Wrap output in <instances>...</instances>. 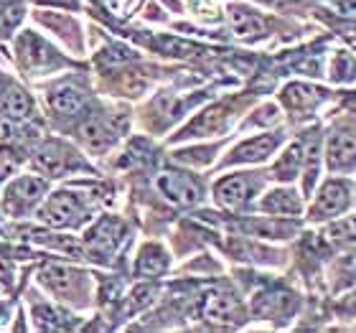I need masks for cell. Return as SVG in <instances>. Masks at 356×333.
<instances>
[{
	"mask_svg": "<svg viewBox=\"0 0 356 333\" xmlns=\"http://www.w3.org/2000/svg\"><path fill=\"white\" fill-rule=\"evenodd\" d=\"M38 282L54 298H59V300L74 303L79 308H84L89 303V288H92V282H89V275L82 273V270L59 265V262H49V265L41 267Z\"/></svg>",
	"mask_w": 356,
	"mask_h": 333,
	"instance_id": "obj_1",
	"label": "cell"
},
{
	"mask_svg": "<svg viewBox=\"0 0 356 333\" xmlns=\"http://www.w3.org/2000/svg\"><path fill=\"white\" fill-rule=\"evenodd\" d=\"M36 216L54 229H76L89 219L87 201L74 191H54L41 201Z\"/></svg>",
	"mask_w": 356,
	"mask_h": 333,
	"instance_id": "obj_2",
	"label": "cell"
},
{
	"mask_svg": "<svg viewBox=\"0 0 356 333\" xmlns=\"http://www.w3.org/2000/svg\"><path fill=\"white\" fill-rule=\"evenodd\" d=\"M49 193V181L41 176H18L13 181H8L6 191H3V211L13 219H23L31 216L41 206V201Z\"/></svg>",
	"mask_w": 356,
	"mask_h": 333,
	"instance_id": "obj_3",
	"label": "cell"
},
{
	"mask_svg": "<svg viewBox=\"0 0 356 333\" xmlns=\"http://www.w3.org/2000/svg\"><path fill=\"white\" fill-rule=\"evenodd\" d=\"M125 239H127L125 224L120 222V219H115V216H104V219H99L84 234V250H87L89 259L107 265L118 254V250L122 247Z\"/></svg>",
	"mask_w": 356,
	"mask_h": 333,
	"instance_id": "obj_4",
	"label": "cell"
},
{
	"mask_svg": "<svg viewBox=\"0 0 356 333\" xmlns=\"http://www.w3.org/2000/svg\"><path fill=\"white\" fill-rule=\"evenodd\" d=\"M33 163L49 178H64L69 173H76V170H87V163L82 161V156L61 140H49L41 148H36Z\"/></svg>",
	"mask_w": 356,
	"mask_h": 333,
	"instance_id": "obj_5",
	"label": "cell"
},
{
	"mask_svg": "<svg viewBox=\"0 0 356 333\" xmlns=\"http://www.w3.org/2000/svg\"><path fill=\"white\" fill-rule=\"evenodd\" d=\"M260 186L262 178L257 173H232V176H224L222 181H216L214 199L219 206L229 209V211H239L254 199Z\"/></svg>",
	"mask_w": 356,
	"mask_h": 333,
	"instance_id": "obj_6",
	"label": "cell"
},
{
	"mask_svg": "<svg viewBox=\"0 0 356 333\" xmlns=\"http://www.w3.org/2000/svg\"><path fill=\"white\" fill-rule=\"evenodd\" d=\"M156 188L161 191V196L165 201H171L176 206H193L204 196V188H201L199 181L191 173L176 168L161 170L156 178Z\"/></svg>",
	"mask_w": 356,
	"mask_h": 333,
	"instance_id": "obj_7",
	"label": "cell"
},
{
	"mask_svg": "<svg viewBox=\"0 0 356 333\" xmlns=\"http://www.w3.org/2000/svg\"><path fill=\"white\" fill-rule=\"evenodd\" d=\"M15 54H18L21 67L26 69L29 74L49 72V69H56L61 64V56L56 54V49H51V46L46 44L41 36H36L33 31H23L21 38L15 41Z\"/></svg>",
	"mask_w": 356,
	"mask_h": 333,
	"instance_id": "obj_8",
	"label": "cell"
},
{
	"mask_svg": "<svg viewBox=\"0 0 356 333\" xmlns=\"http://www.w3.org/2000/svg\"><path fill=\"white\" fill-rule=\"evenodd\" d=\"M354 201V188L349 181L343 178H331L321 186L318 196L311 206V219L313 222H323V219H336L339 214H343Z\"/></svg>",
	"mask_w": 356,
	"mask_h": 333,
	"instance_id": "obj_9",
	"label": "cell"
},
{
	"mask_svg": "<svg viewBox=\"0 0 356 333\" xmlns=\"http://www.w3.org/2000/svg\"><path fill=\"white\" fill-rule=\"evenodd\" d=\"M201 316L211 323H224V326H237L245 320V305L232 290L216 288L207 293L201 303Z\"/></svg>",
	"mask_w": 356,
	"mask_h": 333,
	"instance_id": "obj_10",
	"label": "cell"
},
{
	"mask_svg": "<svg viewBox=\"0 0 356 333\" xmlns=\"http://www.w3.org/2000/svg\"><path fill=\"white\" fill-rule=\"evenodd\" d=\"M326 165L334 173H349L356 165V133L336 130L328 135L326 143Z\"/></svg>",
	"mask_w": 356,
	"mask_h": 333,
	"instance_id": "obj_11",
	"label": "cell"
},
{
	"mask_svg": "<svg viewBox=\"0 0 356 333\" xmlns=\"http://www.w3.org/2000/svg\"><path fill=\"white\" fill-rule=\"evenodd\" d=\"M280 133H270V135H257L252 140L239 143L237 148L232 150L229 158H227V165H237V163H262L273 156L277 145H280Z\"/></svg>",
	"mask_w": 356,
	"mask_h": 333,
	"instance_id": "obj_12",
	"label": "cell"
},
{
	"mask_svg": "<svg viewBox=\"0 0 356 333\" xmlns=\"http://www.w3.org/2000/svg\"><path fill=\"white\" fill-rule=\"evenodd\" d=\"M33 110H36V104L26 89L13 82L0 84V115L3 117L13 120V122H26L33 117Z\"/></svg>",
	"mask_w": 356,
	"mask_h": 333,
	"instance_id": "obj_13",
	"label": "cell"
},
{
	"mask_svg": "<svg viewBox=\"0 0 356 333\" xmlns=\"http://www.w3.org/2000/svg\"><path fill=\"white\" fill-rule=\"evenodd\" d=\"M46 99H49V110L56 117H74L87 104V92L79 89L76 84H61V87L51 89V95Z\"/></svg>",
	"mask_w": 356,
	"mask_h": 333,
	"instance_id": "obj_14",
	"label": "cell"
},
{
	"mask_svg": "<svg viewBox=\"0 0 356 333\" xmlns=\"http://www.w3.org/2000/svg\"><path fill=\"white\" fill-rule=\"evenodd\" d=\"M260 211L273 216H298L303 211V199L298 191H293L288 186H280V188H273L262 196Z\"/></svg>",
	"mask_w": 356,
	"mask_h": 333,
	"instance_id": "obj_15",
	"label": "cell"
},
{
	"mask_svg": "<svg viewBox=\"0 0 356 333\" xmlns=\"http://www.w3.org/2000/svg\"><path fill=\"white\" fill-rule=\"evenodd\" d=\"M229 23L234 36L245 38V41H257L267 33V23L260 13H254L245 6H232L229 8Z\"/></svg>",
	"mask_w": 356,
	"mask_h": 333,
	"instance_id": "obj_16",
	"label": "cell"
},
{
	"mask_svg": "<svg viewBox=\"0 0 356 333\" xmlns=\"http://www.w3.org/2000/svg\"><path fill=\"white\" fill-rule=\"evenodd\" d=\"M76 138L82 140L84 148L99 153V150H104L112 140H115V130L110 127V122H107V120L99 117V115H95V117H87L82 125H79V130H76Z\"/></svg>",
	"mask_w": 356,
	"mask_h": 333,
	"instance_id": "obj_17",
	"label": "cell"
},
{
	"mask_svg": "<svg viewBox=\"0 0 356 333\" xmlns=\"http://www.w3.org/2000/svg\"><path fill=\"white\" fill-rule=\"evenodd\" d=\"M171 259L161 245H143L135 259V275L138 277H161L168 270Z\"/></svg>",
	"mask_w": 356,
	"mask_h": 333,
	"instance_id": "obj_18",
	"label": "cell"
},
{
	"mask_svg": "<svg viewBox=\"0 0 356 333\" xmlns=\"http://www.w3.org/2000/svg\"><path fill=\"white\" fill-rule=\"evenodd\" d=\"M232 120L229 110L227 107H222V104H216V107H211V110H207L204 115H199V117L193 120L191 125L186 127L184 133H181V138H201V135H216L219 130H224L227 127V122Z\"/></svg>",
	"mask_w": 356,
	"mask_h": 333,
	"instance_id": "obj_19",
	"label": "cell"
},
{
	"mask_svg": "<svg viewBox=\"0 0 356 333\" xmlns=\"http://www.w3.org/2000/svg\"><path fill=\"white\" fill-rule=\"evenodd\" d=\"M280 99L290 112H305L313 110L323 99V92L316 87H308V84H288L280 92Z\"/></svg>",
	"mask_w": 356,
	"mask_h": 333,
	"instance_id": "obj_20",
	"label": "cell"
},
{
	"mask_svg": "<svg viewBox=\"0 0 356 333\" xmlns=\"http://www.w3.org/2000/svg\"><path fill=\"white\" fill-rule=\"evenodd\" d=\"M296 308V300L290 293H280V290H275V293H262L257 295L254 300V313L262 316V318H280V316H290Z\"/></svg>",
	"mask_w": 356,
	"mask_h": 333,
	"instance_id": "obj_21",
	"label": "cell"
},
{
	"mask_svg": "<svg viewBox=\"0 0 356 333\" xmlns=\"http://www.w3.org/2000/svg\"><path fill=\"white\" fill-rule=\"evenodd\" d=\"M303 145L300 143H293L290 148H285V153L280 156V161L275 163L273 173L277 181H293V178L300 173V165H303Z\"/></svg>",
	"mask_w": 356,
	"mask_h": 333,
	"instance_id": "obj_22",
	"label": "cell"
},
{
	"mask_svg": "<svg viewBox=\"0 0 356 333\" xmlns=\"http://www.w3.org/2000/svg\"><path fill=\"white\" fill-rule=\"evenodd\" d=\"M328 74L334 82H354L356 79V59L349 51H336V56L331 59Z\"/></svg>",
	"mask_w": 356,
	"mask_h": 333,
	"instance_id": "obj_23",
	"label": "cell"
},
{
	"mask_svg": "<svg viewBox=\"0 0 356 333\" xmlns=\"http://www.w3.org/2000/svg\"><path fill=\"white\" fill-rule=\"evenodd\" d=\"M356 237V229L351 222H341V224H334L331 229H328V239L334 242V245H351Z\"/></svg>",
	"mask_w": 356,
	"mask_h": 333,
	"instance_id": "obj_24",
	"label": "cell"
},
{
	"mask_svg": "<svg viewBox=\"0 0 356 333\" xmlns=\"http://www.w3.org/2000/svg\"><path fill=\"white\" fill-rule=\"evenodd\" d=\"M331 6L341 15H356V0H331Z\"/></svg>",
	"mask_w": 356,
	"mask_h": 333,
	"instance_id": "obj_25",
	"label": "cell"
},
{
	"mask_svg": "<svg viewBox=\"0 0 356 333\" xmlns=\"http://www.w3.org/2000/svg\"><path fill=\"white\" fill-rule=\"evenodd\" d=\"M8 173H10V168H8L6 163H3V161H0V184H3V181H6V176Z\"/></svg>",
	"mask_w": 356,
	"mask_h": 333,
	"instance_id": "obj_26",
	"label": "cell"
},
{
	"mask_svg": "<svg viewBox=\"0 0 356 333\" xmlns=\"http://www.w3.org/2000/svg\"><path fill=\"white\" fill-rule=\"evenodd\" d=\"M49 3H59V6H74V0H49Z\"/></svg>",
	"mask_w": 356,
	"mask_h": 333,
	"instance_id": "obj_27",
	"label": "cell"
}]
</instances>
